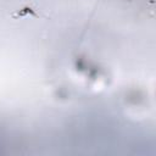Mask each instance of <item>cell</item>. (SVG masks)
Masks as SVG:
<instances>
[{
    "label": "cell",
    "instance_id": "6da1fadb",
    "mask_svg": "<svg viewBox=\"0 0 156 156\" xmlns=\"http://www.w3.org/2000/svg\"><path fill=\"white\" fill-rule=\"evenodd\" d=\"M11 16L13 18H18V17H27V16H38L37 9L32 7V6H24L20 10H16L15 12L11 13Z\"/></svg>",
    "mask_w": 156,
    "mask_h": 156
}]
</instances>
